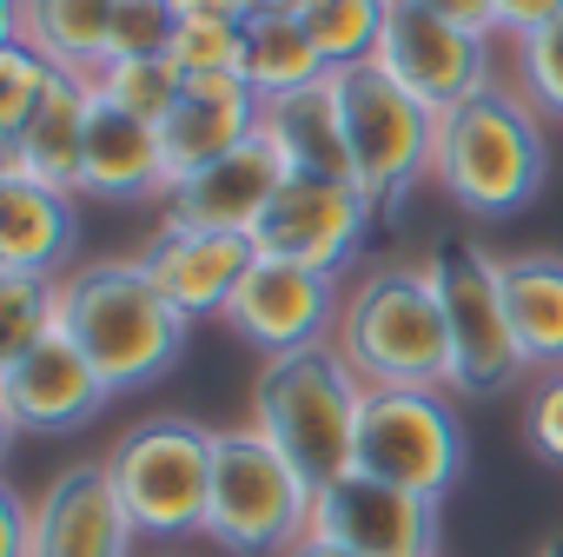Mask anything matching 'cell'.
<instances>
[{
	"mask_svg": "<svg viewBox=\"0 0 563 557\" xmlns=\"http://www.w3.org/2000/svg\"><path fill=\"white\" fill-rule=\"evenodd\" d=\"M60 332L93 359V372L120 398L179 365L192 319L159 293V278L140 259H93L60 278Z\"/></svg>",
	"mask_w": 563,
	"mask_h": 557,
	"instance_id": "obj_1",
	"label": "cell"
},
{
	"mask_svg": "<svg viewBox=\"0 0 563 557\" xmlns=\"http://www.w3.org/2000/svg\"><path fill=\"white\" fill-rule=\"evenodd\" d=\"M550 179L543 113L517 87H484L438 113L431 186L471 219H517Z\"/></svg>",
	"mask_w": 563,
	"mask_h": 557,
	"instance_id": "obj_2",
	"label": "cell"
},
{
	"mask_svg": "<svg viewBox=\"0 0 563 557\" xmlns=\"http://www.w3.org/2000/svg\"><path fill=\"white\" fill-rule=\"evenodd\" d=\"M332 346L365 385L385 392H451V326L424 265H378L339 306Z\"/></svg>",
	"mask_w": 563,
	"mask_h": 557,
	"instance_id": "obj_3",
	"label": "cell"
},
{
	"mask_svg": "<svg viewBox=\"0 0 563 557\" xmlns=\"http://www.w3.org/2000/svg\"><path fill=\"white\" fill-rule=\"evenodd\" d=\"M358 412H365V379L352 372V359L332 339L286 352V359H265V372L252 385V425L299 465V478L312 491H325L332 478L352 471Z\"/></svg>",
	"mask_w": 563,
	"mask_h": 557,
	"instance_id": "obj_4",
	"label": "cell"
},
{
	"mask_svg": "<svg viewBox=\"0 0 563 557\" xmlns=\"http://www.w3.org/2000/svg\"><path fill=\"white\" fill-rule=\"evenodd\" d=\"M312 484L258 425L219 432L212 451V498H206V537L232 557H286L312 531Z\"/></svg>",
	"mask_w": 563,
	"mask_h": 557,
	"instance_id": "obj_5",
	"label": "cell"
},
{
	"mask_svg": "<svg viewBox=\"0 0 563 557\" xmlns=\"http://www.w3.org/2000/svg\"><path fill=\"white\" fill-rule=\"evenodd\" d=\"M339 113H345V140H352V186L372 199V212L398 219V206L431 179V153H438V107H424L411 87H398L378 61L339 67Z\"/></svg>",
	"mask_w": 563,
	"mask_h": 557,
	"instance_id": "obj_6",
	"label": "cell"
},
{
	"mask_svg": "<svg viewBox=\"0 0 563 557\" xmlns=\"http://www.w3.org/2000/svg\"><path fill=\"white\" fill-rule=\"evenodd\" d=\"M212 451H219V432L192 425V418H140L113 438L107 471H113L120 504L140 537H153V544L206 537Z\"/></svg>",
	"mask_w": 563,
	"mask_h": 557,
	"instance_id": "obj_7",
	"label": "cell"
},
{
	"mask_svg": "<svg viewBox=\"0 0 563 557\" xmlns=\"http://www.w3.org/2000/svg\"><path fill=\"white\" fill-rule=\"evenodd\" d=\"M444 326H451V392L457 398H497L510 392L530 365L517 352L510 332V306H504V259L484 252L464 232H444L424 259Z\"/></svg>",
	"mask_w": 563,
	"mask_h": 557,
	"instance_id": "obj_8",
	"label": "cell"
},
{
	"mask_svg": "<svg viewBox=\"0 0 563 557\" xmlns=\"http://www.w3.org/2000/svg\"><path fill=\"white\" fill-rule=\"evenodd\" d=\"M464 458H471V438H464L457 392H385V385H365L352 471H372L385 484H405V491L444 504L457 491V478H464Z\"/></svg>",
	"mask_w": 563,
	"mask_h": 557,
	"instance_id": "obj_9",
	"label": "cell"
},
{
	"mask_svg": "<svg viewBox=\"0 0 563 557\" xmlns=\"http://www.w3.org/2000/svg\"><path fill=\"white\" fill-rule=\"evenodd\" d=\"M490 54H497V41L418 8V0H391V21H385V41H378V67L438 113L484 94V87H497Z\"/></svg>",
	"mask_w": 563,
	"mask_h": 557,
	"instance_id": "obj_10",
	"label": "cell"
},
{
	"mask_svg": "<svg viewBox=\"0 0 563 557\" xmlns=\"http://www.w3.org/2000/svg\"><path fill=\"white\" fill-rule=\"evenodd\" d=\"M372 232V199L352 186V179H286L278 199L265 206V219L252 226V245L265 259H292V265H312L325 278H339L358 245Z\"/></svg>",
	"mask_w": 563,
	"mask_h": 557,
	"instance_id": "obj_11",
	"label": "cell"
},
{
	"mask_svg": "<svg viewBox=\"0 0 563 557\" xmlns=\"http://www.w3.org/2000/svg\"><path fill=\"white\" fill-rule=\"evenodd\" d=\"M352 557H438V498L385 484L372 471H345L312 498V531Z\"/></svg>",
	"mask_w": 563,
	"mask_h": 557,
	"instance_id": "obj_12",
	"label": "cell"
},
{
	"mask_svg": "<svg viewBox=\"0 0 563 557\" xmlns=\"http://www.w3.org/2000/svg\"><path fill=\"white\" fill-rule=\"evenodd\" d=\"M339 286L312 265H292V259H252L245 286L232 293L225 319L245 346H258L265 359H286V352H306V346H325L332 326H339Z\"/></svg>",
	"mask_w": 563,
	"mask_h": 557,
	"instance_id": "obj_13",
	"label": "cell"
},
{
	"mask_svg": "<svg viewBox=\"0 0 563 557\" xmlns=\"http://www.w3.org/2000/svg\"><path fill=\"white\" fill-rule=\"evenodd\" d=\"M107 405H113L107 379L67 332H54L47 346L0 365V418L14 432H80Z\"/></svg>",
	"mask_w": 563,
	"mask_h": 557,
	"instance_id": "obj_14",
	"label": "cell"
},
{
	"mask_svg": "<svg viewBox=\"0 0 563 557\" xmlns=\"http://www.w3.org/2000/svg\"><path fill=\"white\" fill-rule=\"evenodd\" d=\"M140 531L120 504L107 458L54 471L34 498V557H133Z\"/></svg>",
	"mask_w": 563,
	"mask_h": 557,
	"instance_id": "obj_15",
	"label": "cell"
},
{
	"mask_svg": "<svg viewBox=\"0 0 563 557\" xmlns=\"http://www.w3.org/2000/svg\"><path fill=\"white\" fill-rule=\"evenodd\" d=\"M286 179H292L286 153H278L272 133L258 127L225 160L186 173L159 206H166V226H199V232H239V239H252V226L265 219V206L278 199V186H286Z\"/></svg>",
	"mask_w": 563,
	"mask_h": 557,
	"instance_id": "obj_16",
	"label": "cell"
},
{
	"mask_svg": "<svg viewBox=\"0 0 563 557\" xmlns=\"http://www.w3.org/2000/svg\"><path fill=\"white\" fill-rule=\"evenodd\" d=\"M252 259H258V245L239 239V232H199V226H166V219L140 252V265L159 278V293L186 319H225V306L245 286Z\"/></svg>",
	"mask_w": 563,
	"mask_h": 557,
	"instance_id": "obj_17",
	"label": "cell"
},
{
	"mask_svg": "<svg viewBox=\"0 0 563 557\" xmlns=\"http://www.w3.org/2000/svg\"><path fill=\"white\" fill-rule=\"evenodd\" d=\"M258 113H265V100H258L239 74L186 80L179 107L159 120V140H166V193H173L186 173H199V166L225 160L232 146H245V140L258 133Z\"/></svg>",
	"mask_w": 563,
	"mask_h": 557,
	"instance_id": "obj_18",
	"label": "cell"
},
{
	"mask_svg": "<svg viewBox=\"0 0 563 557\" xmlns=\"http://www.w3.org/2000/svg\"><path fill=\"white\" fill-rule=\"evenodd\" d=\"M80 199H100V206L166 199V140H159V127L153 120H133V113H120V107H107L93 94Z\"/></svg>",
	"mask_w": 563,
	"mask_h": 557,
	"instance_id": "obj_19",
	"label": "cell"
},
{
	"mask_svg": "<svg viewBox=\"0 0 563 557\" xmlns=\"http://www.w3.org/2000/svg\"><path fill=\"white\" fill-rule=\"evenodd\" d=\"M74 239H80V193L0 173V272L67 278Z\"/></svg>",
	"mask_w": 563,
	"mask_h": 557,
	"instance_id": "obj_20",
	"label": "cell"
},
{
	"mask_svg": "<svg viewBox=\"0 0 563 557\" xmlns=\"http://www.w3.org/2000/svg\"><path fill=\"white\" fill-rule=\"evenodd\" d=\"M87 120H93V80L74 74V80H67L14 140H0V173L34 179V186H60V193H80Z\"/></svg>",
	"mask_w": 563,
	"mask_h": 557,
	"instance_id": "obj_21",
	"label": "cell"
},
{
	"mask_svg": "<svg viewBox=\"0 0 563 557\" xmlns=\"http://www.w3.org/2000/svg\"><path fill=\"white\" fill-rule=\"evenodd\" d=\"M258 127L272 133V146L286 153V166L299 179H352V140H345V113H339L332 74L319 87L286 94V100H265Z\"/></svg>",
	"mask_w": 563,
	"mask_h": 557,
	"instance_id": "obj_22",
	"label": "cell"
},
{
	"mask_svg": "<svg viewBox=\"0 0 563 557\" xmlns=\"http://www.w3.org/2000/svg\"><path fill=\"white\" fill-rule=\"evenodd\" d=\"M113 14L120 0H8V34L67 74H100L113 54Z\"/></svg>",
	"mask_w": 563,
	"mask_h": 557,
	"instance_id": "obj_23",
	"label": "cell"
},
{
	"mask_svg": "<svg viewBox=\"0 0 563 557\" xmlns=\"http://www.w3.org/2000/svg\"><path fill=\"white\" fill-rule=\"evenodd\" d=\"M504 306L530 372H563V252H510Z\"/></svg>",
	"mask_w": 563,
	"mask_h": 557,
	"instance_id": "obj_24",
	"label": "cell"
},
{
	"mask_svg": "<svg viewBox=\"0 0 563 557\" xmlns=\"http://www.w3.org/2000/svg\"><path fill=\"white\" fill-rule=\"evenodd\" d=\"M325 74H332V67L319 61V47H312V34H306L299 14L258 8V14L245 21V67H239V80H245L258 100H286V94H299V87H319Z\"/></svg>",
	"mask_w": 563,
	"mask_h": 557,
	"instance_id": "obj_25",
	"label": "cell"
},
{
	"mask_svg": "<svg viewBox=\"0 0 563 557\" xmlns=\"http://www.w3.org/2000/svg\"><path fill=\"white\" fill-rule=\"evenodd\" d=\"M319 61L339 74V67H358V61H378V41H385V21H391V0H306L299 8Z\"/></svg>",
	"mask_w": 563,
	"mask_h": 557,
	"instance_id": "obj_26",
	"label": "cell"
},
{
	"mask_svg": "<svg viewBox=\"0 0 563 557\" xmlns=\"http://www.w3.org/2000/svg\"><path fill=\"white\" fill-rule=\"evenodd\" d=\"M93 80V94L107 100V107H120V113H133V120H166L173 107H179V94H186V67L173 61V54H120V61H107L100 74H87Z\"/></svg>",
	"mask_w": 563,
	"mask_h": 557,
	"instance_id": "obj_27",
	"label": "cell"
},
{
	"mask_svg": "<svg viewBox=\"0 0 563 557\" xmlns=\"http://www.w3.org/2000/svg\"><path fill=\"white\" fill-rule=\"evenodd\" d=\"M60 332V278L0 272V365Z\"/></svg>",
	"mask_w": 563,
	"mask_h": 557,
	"instance_id": "obj_28",
	"label": "cell"
},
{
	"mask_svg": "<svg viewBox=\"0 0 563 557\" xmlns=\"http://www.w3.org/2000/svg\"><path fill=\"white\" fill-rule=\"evenodd\" d=\"M74 74L60 67V61H47L41 47H27V41H0V140H14L60 87H67Z\"/></svg>",
	"mask_w": 563,
	"mask_h": 557,
	"instance_id": "obj_29",
	"label": "cell"
},
{
	"mask_svg": "<svg viewBox=\"0 0 563 557\" xmlns=\"http://www.w3.org/2000/svg\"><path fill=\"white\" fill-rule=\"evenodd\" d=\"M173 61L186 67V80H219V74H239V67H245V21H219V14H179Z\"/></svg>",
	"mask_w": 563,
	"mask_h": 557,
	"instance_id": "obj_30",
	"label": "cell"
},
{
	"mask_svg": "<svg viewBox=\"0 0 563 557\" xmlns=\"http://www.w3.org/2000/svg\"><path fill=\"white\" fill-rule=\"evenodd\" d=\"M510 54H517V94L543 120H563V14L550 28H537L530 41H517Z\"/></svg>",
	"mask_w": 563,
	"mask_h": 557,
	"instance_id": "obj_31",
	"label": "cell"
},
{
	"mask_svg": "<svg viewBox=\"0 0 563 557\" xmlns=\"http://www.w3.org/2000/svg\"><path fill=\"white\" fill-rule=\"evenodd\" d=\"M173 34H179V8L173 0H120L113 14V54H173Z\"/></svg>",
	"mask_w": 563,
	"mask_h": 557,
	"instance_id": "obj_32",
	"label": "cell"
},
{
	"mask_svg": "<svg viewBox=\"0 0 563 557\" xmlns=\"http://www.w3.org/2000/svg\"><path fill=\"white\" fill-rule=\"evenodd\" d=\"M523 438L543 465L563 471V372H543L530 385V412H523Z\"/></svg>",
	"mask_w": 563,
	"mask_h": 557,
	"instance_id": "obj_33",
	"label": "cell"
},
{
	"mask_svg": "<svg viewBox=\"0 0 563 557\" xmlns=\"http://www.w3.org/2000/svg\"><path fill=\"white\" fill-rule=\"evenodd\" d=\"M563 14V0H490V21H497V41H530L537 28H550Z\"/></svg>",
	"mask_w": 563,
	"mask_h": 557,
	"instance_id": "obj_34",
	"label": "cell"
},
{
	"mask_svg": "<svg viewBox=\"0 0 563 557\" xmlns=\"http://www.w3.org/2000/svg\"><path fill=\"white\" fill-rule=\"evenodd\" d=\"M0 557H34V498L0 484Z\"/></svg>",
	"mask_w": 563,
	"mask_h": 557,
	"instance_id": "obj_35",
	"label": "cell"
},
{
	"mask_svg": "<svg viewBox=\"0 0 563 557\" xmlns=\"http://www.w3.org/2000/svg\"><path fill=\"white\" fill-rule=\"evenodd\" d=\"M418 8H431V14H444V21H457V28L484 34V41H497V21H490V0H418Z\"/></svg>",
	"mask_w": 563,
	"mask_h": 557,
	"instance_id": "obj_36",
	"label": "cell"
},
{
	"mask_svg": "<svg viewBox=\"0 0 563 557\" xmlns=\"http://www.w3.org/2000/svg\"><path fill=\"white\" fill-rule=\"evenodd\" d=\"M179 14H219V21H252L258 0H173Z\"/></svg>",
	"mask_w": 563,
	"mask_h": 557,
	"instance_id": "obj_37",
	"label": "cell"
},
{
	"mask_svg": "<svg viewBox=\"0 0 563 557\" xmlns=\"http://www.w3.org/2000/svg\"><path fill=\"white\" fill-rule=\"evenodd\" d=\"M286 557H352V550H345V544H332V537H299Z\"/></svg>",
	"mask_w": 563,
	"mask_h": 557,
	"instance_id": "obj_38",
	"label": "cell"
},
{
	"mask_svg": "<svg viewBox=\"0 0 563 557\" xmlns=\"http://www.w3.org/2000/svg\"><path fill=\"white\" fill-rule=\"evenodd\" d=\"M258 8H272V14H299L306 0H258Z\"/></svg>",
	"mask_w": 563,
	"mask_h": 557,
	"instance_id": "obj_39",
	"label": "cell"
},
{
	"mask_svg": "<svg viewBox=\"0 0 563 557\" xmlns=\"http://www.w3.org/2000/svg\"><path fill=\"white\" fill-rule=\"evenodd\" d=\"M537 557H563V531H556V537H543V544H537Z\"/></svg>",
	"mask_w": 563,
	"mask_h": 557,
	"instance_id": "obj_40",
	"label": "cell"
}]
</instances>
